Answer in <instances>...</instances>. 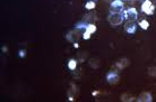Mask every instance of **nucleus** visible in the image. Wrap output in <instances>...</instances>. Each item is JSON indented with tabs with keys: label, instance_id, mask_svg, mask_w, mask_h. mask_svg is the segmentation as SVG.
<instances>
[{
	"label": "nucleus",
	"instance_id": "nucleus-1",
	"mask_svg": "<svg viewBox=\"0 0 156 102\" xmlns=\"http://www.w3.org/2000/svg\"><path fill=\"white\" fill-rule=\"evenodd\" d=\"M123 16L121 15V13H110V16H109V18H107V20H109V23L111 24L112 26H119L122 24V21H123Z\"/></svg>",
	"mask_w": 156,
	"mask_h": 102
},
{
	"label": "nucleus",
	"instance_id": "nucleus-2",
	"mask_svg": "<svg viewBox=\"0 0 156 102\" xmlns=\"http://www.w3.org/2000/svg\"><path fill=\"white\" fill-rule=\"evenodd\" d=\"M123 10V2L121 0H113L110 6L111 13H121Z\"/></svg>",
	"mask_w": 156,
	"mask_h": 102
},
{
	"label": "nucleus",
	"instance_id": "nucleus-3",
	"mask_svg": "<svg viewBox=\"0 0 156 102\" xmlns=\"http://www.w3.org/2000/svg\"><path fill=\"white\" fill-rule=\"evenodd\" d=\"M125 18L128 20V21H136L138 19V13L135 8H128L126 11H125Z\"/></svg>",
	"mask_w": 156,
	"mask_h": 102
},
{
	"label": "nucleus",
	"instance_id": "nucleus-4",
	"mask_svg": "<svg viewBox=\"0 0 156 102\" xmlns=\"http://www.w3.org/2000/svg\"><path fill=\"white\" fill-rule=\"evenodd\" d=\"M155 9V5H153L149 0H144V2L142 3V11L147 15H152L154 13Z\"/></svg>",
	"mask_w": 156,
	"mask_h": 102
},
{
	"label": "nucleus",
	"instance_id": "nucleus-5",
	"mask_svg": "<svg viewBox=\"0 0 156 102\" xmlns=\"http://www.w3.org/2000/svg\"><path fill=\"white\" fill-rule=\"evenodd\" d=\"M80 36H83V35H80V33H79V29L78 28H75L74 30H70L67 35H66V38L68 39L69 42H73V43H76L79 37Z\"/></svg>",
	"mask_w": 156,
	"mask_h": 102
},
{
	"label": "nucleus",
	"instance_id": "nucleus-6",
	"mask_svg": "<svg viewBox=\"0 0 156 102\" xmlns=\"http://www.w3.org/2000/svg\"><path fill=\"white\" fill-rule=\"evenodd\" d=\"M119 79H120L119 74H118L117 72H114V71H111V72H109L106 74V80H107V82L110 84H116V83H118Z\"/></svg>",
	"mask_w": 156,
	"mask_h": 102
},
{
	"label": "nucleus",
	"instance_id": "nucleus-7",
	"mask_svg": "<svg viewBox=\"0 0 156 102\" xmlns=\"http://www.w3.org/2000/svg\"><path fill=\"white\" fill-rule=\"evenodd\" d=\"M152 100H153V98H152V95H151L149 92H143L137 98V101L139 102H151Z\"/></svg>",
	"mask_w": 156,
	"mask_h": 102
},
{
	"label": "nucleus",
	"instance_id": "nucleus-8",
	"mask_svg": "<svg viewBox=\"0 0 156 102\" xmlns=\"http://www.w3.org/2000/svg\"><path fill=\"white\" fill-rule=\"evenodd\" d=\"M136 29H137V25L135 24V21H127L126 25H125V30L128 33V34H133L136 33Z\"/></svg>",
	"mask_w": 156,
	"mask_h": 102
},
{
	"label": "nucleus",
	"instance_id": "nucleus-9",
	"mask_svg": "<svg viewBox=\"0 0 156 102\" xmlns=\"http://www.w3.org/2000/svg\"><path fill=\"white\" fill-rule=\"evenodd\" d=\"M129 60H127V58H122V60H120L119 62L117 63V67L118 68H120V70H122V68H125V67H127L128 65H129Z\"/></svg>",
	"mask_w": 156,
	"mask_h": 102
},
{
	"label": "nucleus",
	"instance_id": "nucleus-10",
	"mask_svg": "<svg viewBox=\"0 0 156 102\" xmlns=\"http://www.w3.org/2000/svg\"><path fill=\"white\" fill-rule=\"evenodd\" d=\"M76 67H77V61H76V60H74V58L69 60V62H68V68H69V70H71V71H75V70H76Z\"/></svg>",
	"mask_w": 156,
	"mask_h": 102
},
{
	"label": "nucleus",
	"instance_id": "nucleus-11",
	"mask_svg": "<svg viewBox=\"0 0 156 102\" xmlns=\"http://www.w3.org/2000/svg\"><path fill=\"white\" fill-rule=\"evenodd\" d=\"M132 100H133V98H132V95L129 94V93H123L121 95V101L128 102V101H132Z\"/></svg>",
	"mask_w": 156,
	"mask_h": 102
},
{
	"label": "nucleus",
	"instance_id": "nucleus-12",
	"mask_svg": "<svg viewBox=\"0 0 156 102\" xmlns=\"http://www.w3.org/2000/svg\"><path fill=\"white\" fill-rule=\"evenodd\" d=\"M85 30H87V32H90L91 34H93V33L96 32V26L94 25V24H87V26L85 27Z\"/></svg>",
	"mask_w": 156,
	"mask_h": 102
},
{
	"label": "nucleus",
	"instance_id": "nucleus-13",
	"mask_svg": "<svg viewBox=\"0 0 156 102\" xmlns=\"http://www.w3.org/2000/svg\"><path fill=\"white\" fill-rule=\"evenodd\" d=\"M85 8H86V9H88V10H92V9H94V8H95V1L88 0V1L86 2V5H85Z\"/></svg>",
	"mask_w": 156,
	"mask_h": 102
},
{
	"label": "nucleus",
	"instance_id": "nucleus-14",
	"mask_svg": "<svg viewBox=\"0 0 156 102\" xmlns=\"http://www.w3.org/2000/svg\"><path fill=\"white\" fill-rule=\"evenodd\" d=\"M147 73H148L149 76H153V77L156 76V66H151V67H148Z\"/></svg>",
	"mask_w": 156,
	"mask_h": 102
},
{
	"label": "nucleus",
	"instance_id": "nucleus-15",
	"mask_svg": "<svg viewBox=\"0 0 156 102\" xmlns=\"http://www.w3.org/2000/svg\"><path fill=\"white\" fill-rule=\"evenodd\" d=\"M90 65H91L93 68H97L99 66H100V64H99V60L97 58H93L90 61Z\"/></svg>",
	"mask_w": 156,
	"mask_h": 102
},
{
	"label": "nucleus",
	"instance_id": "nucleus-16",
	"mask_svg": "<svg viewBox=\"0 0 156 102\" xmlns=\"http://www.w3.org/2000/svg\"><path fill=\"white\" fill-rule=\"evenodd\" d=\"M148 26H149V24H148V21H147L146 19H143V20L139 21V27H142V28L145 29V30L148 28Z\"/></svg>",
	"mask_w": 156,
	"mask_h": 102
},
{
	"label": "nucleus",
	"instance_id": "nucleus-17",
	"mask_svg": "<svg viewBox=\"0 0 156 102\" xmlns=\"http://www.w3.org/2000/svg\"><path fill=\"white\" fill-rule=\"evenodd\" d=\"M91 33L90 32H87V30H85L84 33H83V37H84V39H90L91 38Z\"/></svg>",
	"mask_w": 156,
	"mask_h": 102
},
{
	"label": "nucleus",
	"instance_id": "nucleus-18",
	"mask_svg": "<svg viewBox=\"0 0 156 102\" xmlns=\"http://www.w3.org/2000/svg\"><path fill=\"white\" fill-rule=\"evenodd\" d=\"M25 54H26V51H24V50H23V51L18 52V55H19V57H24V56H25Z\"/></svg>",
	"mask_w": 156,
	"mask_h": 102
},
{
	"label": "nucleus",
	"instance_id": "nucleus-19",
	"mask_svg": "<svg viewBox=\"0 0 156 102\" xmlns=\"http://www.w3.org/2000/svg\"><path fill=\"white\" fill-rule=\"evenodd\" d=\"M2 52H5V53L7 52V47H6V46H3V47H2Z\"/></svg>",
	"mask_w": 156,
	"mask_h": 102
},
{
	"label": "nucleus",
	"instance_id": "nucleus-20",
	"mask_svg": "<svg viewBox=\"0 0 156 102\" xmlns=\"http://www.w3.org/2000/svg\"><path fill=\"white\" fill-rule=\"evenodd\" d=\"M149 1H151L153 5H155V6H156V0H149Z\"/></svg>",
	"mask_w": 156,
	"mask_h": 102
},
{
	"label": "nucleus",
	"instance_id": "nucleus-21",
	"mask_svg": "<svg viewBox=\"0 0 156 102\" xmlns=\"http://www.w3.org/2000/svg\"><path fill=\"white\" fill-rule=\"evenodd\" d=\"M74 46H75L76 48H78V44H77V43H75V44H74Z\"/></svg>",
	"mask_w": 156,
	"mask_h": 102
},
{
	"label": "nucleus",
	"instance_id": "nucleus-22",
	"mask_svg": "<svg viewBox=\"0 0 156 102\" xmlns=\"http://www.w3.org/2000/svg\"><path fill=\"white\" fill-rule=\"evenodd\" d=\"M104 1H111V0H104Z\"/></svg>",
	"mask_w": 156,
	"mask_h": 102
},
{
	"label": "nucleus",
	"instance_id": "nucleus-23",
	"mask_svg": "<svg viewBox=\"0 0 156 102\" xmlns=\"http://www.w3.org/2000/svg\"><path fill=\"white\" fill-rule=\"evenodd\" d=\"M92 1H95V0H92Z\"/></svg>",
	"mask_w": 156,
	"mask_h": 102
}]
</instances>
